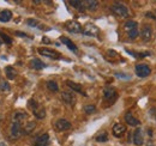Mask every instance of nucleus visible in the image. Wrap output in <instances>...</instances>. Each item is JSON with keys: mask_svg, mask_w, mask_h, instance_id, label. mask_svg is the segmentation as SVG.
<instances>
[{"mask_svg": "<svg viewBox=\"0 0 156 146\" xmlns=\"http://www.w3.org/2000/svg\"><path fill=\"white\" fill-rule=\"evenodd\" d=\"M124 29L127 34L129 38L131 40H136L138 35H139V30H138V23L136 20H127L125 24H124Z\"/></svg>", "mask_w": 156, "mask_h": 146, "instance_id": "1", "label": "nucleus"}, {"mask_svg": "<svg viewBox=\"0 0 156 146\" xmlns=\"http://www.w3.org/2000/svg\"><path fill=\"white\" fill-rule=\"evenodd\" d=\"M16 35L20 37H28V35L25 33H22V31H16Z\"/></svg>", "mask_w": 156, "mask_h": 146, "instance_id": "36", "label": "nucleus"}, {"mask_svg": "<svg viewBox=\"0 0 156 146\" xmlns=\"http://www.w3.org/2000/svg\"><path fill=\"white\" fill-rule=\"evenodd\" d=\"M61 99L64 101V103H66L69 106H75L76 102H77L76 96L72 92H62L61 93Z\"/></svg>", "mask_w": 156, "mask_h": 146, "instance_id": "10", "label": "nucleus"}, {"mask_svg": "<svg viewBox=\"0 0 156 146\" xmlns=\"http://www.w3.org/2000/svg\"><path fill=\"white\" fill-rule=\"evenodd\" d=\"M149 114H150V115H151V116L156 120V108H151V109L149 110Z\"/></svg>", "mask_w": 156, "mask_h": 146, "instance_id": "35", "label": "nucleus"}, {"mask_svg": "<svg viewBox=\"0 0 156 146\" xmlns=\"http://www.w3.org/2000/svg\"><path fill=\"white\" fill-rule=\"evenodd\" d=\"M70 5H71L73 9L80 11V12H83V11L85 10V2H84V1H80V0H71V1H70Z\"/></svg>", "mask_w": 156, "mask_h": 146, "instance_id": "17", "label": "nucleus"}, {"mask_svg": "<svg viewBox=\"0 0 156 146\" xmlns=\"http://www.w3.org/2000/svg\"><path fill=\"white\" fill-rule=\"evenodd\" d=\"M27 117H28V114H27V113L18 110V111H16L15 115H13V121H18V122H20V121L25 120Z\"/></svg>", "mask_w": 156, "mask_h": 146, "instance_id": "24", "label": "nucleus"}, {"mask_svg": "<svg viewBox=\"0 0 156 146\" xmlns=\"http://www.w3.org/2000/svg\"><path fill=\"white\" fill-rule=\"evenodd\" d=\"M111 10H112V12L118 16V17H129V9L124 5V4H121V2H114V4H112V6H111Z\"/></svg>", "mask_w": 156, "mask_h": 146, "instance_id": "2", "label": "nucleus"}, {"mask_svg": "<svg viewBox=\"0 0 156 146\" xmlns=\"http://www.w3.org/2000/svg\"><path fill=\"white\" fill-rule=\"evenodd\" d=\"M84 2H85V9H88L89 11H95L98 9V2L96 0H87Z\"/></svg>", "mask_w": 156, "mask_h": 146, "instance_id": "23", "label": "nucleus"}, {"mask_svg": "<svg viewBox=\"0 0 156 146\" xmlns=\"http://www.w3.org/2000/svg\"><path fill=\"white\" fill-rule=\"evenodd\" d=\"M127 53H130V54L132 55L133 57H136V59H143V57H145V56H150L151 53L150 52H145V53H135V52H132V50H130V49H125Z\"/></svg>", "mask_w": 156, "mask_h": 146, "instance_id": "25", "label": "nucleus"}, {"mask_svg": "<svg viewBox=\"0 0 156 146\" xmlns=\"http://www.w3.org/2000/svg\"><path fill=\"white\" fill-rule=\"evenodd\" d=\"M0 37H1V40L4 41V43H6V44H11V43H12V38L9 36L7 34L2 33V31H0Z\"/></svg>", "mask_w": 156, "mask_h": 146, "instance_id": "29", "label": "nucleus"}, {"mask_svg": "<svg viewBox=\"0 0 156 146\" xmlns=\"http://www.w3.org/2000/svg\"><path fill=\"white\" fill-rule=\"evenodd\" d=\"M28 107H29L31 110H35L39 108L40 104L35 101V99H29V102H28Z\"/></svg>", "mask_w": 156, "mask_h": 146, "instance_id": "30", "label": "nucleus"}, {"mask_svg": "<svg viewBox=\"0 0 156 146\" xmlns=\"http://www.w3.org/2000/svg\"><path fill=\"white\" fill-rule=\"evenodd\" d=\"M5 72H6L7 79H10V80H12V79H15V78L17 77V72H16V70H15L12 66H7V67L5 68Z\"/></svg>", "mask_w": 156, "mask_h": 146, "instance_id": "21", "label": "nucleus"}, {"mask_svg": "<svg viewBox=\"0 0 156 146\" xmlns=\"http://www.w3.org/2000/svg\"><path fill=\"white\" fill-rule=\"evenodd\" d=\"M66 29H67L70 33H72V34H79V33L83 31L82 25H80L78 22H76V20L67 22V23H66Z\"/></svg>", "mask_w": 156, "mask_h": 146, "instance_id": "9", "label": "nucleus"}, {"mask_svg": "<svg viewBox=\"0 0 156 146\" xmlns=\"http://www.w3.org/2000/svg\"><path fill=\"white\" fill-rule=\"evenodd\" d=\"M60 41H61V43H64L70 50H72V52H77L78 50L77 46H76L70 38H67V37H65V36H61L60 37Z\"/></svg>", "mask_w": 156, "mask_h": 146, "instance_id": "16", "label": "nucleus"}, {"mask_svg": "<svg viewBox=\"0 0 156 146\" xmlns=\"http://www.w3.org/2000/svg\"><path fill=\"white\" fill-rule=\"evenodd\" d=\"M132 141H133V144L137 145V146L143 145V143H144V138H143V132H142V129H140V128H137L136 130L133 132Z\"/></svg>", "mask_w": 156, "mask_h": 146, "instance_id": "11", "label": "nucleus"}, {"mask_svg": "<svg viewBox=\"0 0 156 146\" xmlns=\"http://www.w3.org/2000/svg\"><path fill=\"white\" fill-rule=\"evenodd\" d=\"M36 127V123L34 122V121H29L27 125H25V127H24V134H30L34 129Z\"/></svg>", "mask_w": 156, "mask_h": 146, "instance_id": "27", "label": "nucleus"}, {"mask_svg": "<svg viewBox=\"0 0 156 146\" xmlns=\"http://www.w3.org/2000/svg\"><path fill=\"white\" fill-rule=\"evenodd\" d=\"M115 77L119 79H131L130 74H124V73H115Z\"/></svg>", "mask_w": 156, "mask_h": 146, "instance_id": "34", "label": "nucleus"}, {"mask_svg": "<svg viewBox=\"0 0 156 146\" xmlns=\"http://www.w3.org/2000/svg\"><path fill=\"white\" fill-rule=\"evenodd\" d=\"M33 114H34V115H35V117H36V119H39V120L46 117V110H44L43 107H39L37 109L33 110Z\"/></svg>", "mask_w": 156, "mask_h": 146, "instance_id": "22", "label": "nucleus"}, {"mask_svg": "<svg viewBox=\"0 0 156 146\" xmlns=\"http://www.w3.org/2000/svg\"><path fill=\"white\" fill-rule=\"evenodd\" d=\"M30 66L34 68V70H42L46 67V65L40 60V59H33L30 61Z\"/></svg>", "mask_w": 156, "mask_h": 146, "instance_id": "20", "label": "nucleus"}, {"mask_svg": "<svg viewBox=\"0 0 156 146\" xmlns=\"http://www.w3.org/2000/svg\"><path fill=\"white\" fill-rule=\"evenodd\" d=\"M112 132H113V135H114L115 138H121V137L126 133V127H125V125H122V123H115V125L113 126Z\"/></svg>", "mask_w": 156, "mask_h": 146, "instance_id": "12", "label": "nucleus"}, {"mask_svg": "<svg viewBox=\"0 0 156 146\" xmlns=\"http://www.w3.org/2000/svg\"><path fill=\"white\" fill-rule=\"evenodd\" d=\"M27 24H28L29 26H31V28H36V26L39 25V22H37L36 19H28V20H27Z\"/></svg>", "mask_w": 156, "mask_h": 146, "instance_id": "33", "label": "nucleus"}, {"mask_svg": "<svg viewBox=\"0 0 156 146\" xmlns=\"http://www.w3.org/2000/svg\"><path fill=\"white\" fill-rule=\"evenodd\" d=\"M42 42H43V43H49L51 41H49V38H47V37H43V38H42Z\"/></svg>", "mask_w": 156, "mask_h": 146, "instance_id": "38", "label": "nucleus"}, {"mask_svg": "<svg viewBox=\"0 0 156 146\" xmlns=\"http://www.w3.org/2000/svg\"><path fill=\"white\" fill-rule=\"evenodd\" d=\"M48 143H49V135H48L47 133H44V134L39 135V137L35 139L34 146H47Z\"/></svg>", "mask_w": 156, "mask_h": 146, "instance_id": "14", "label": "nucleus"}, {"mask_svg": "<svg viewBox=\"0 0 156 146\" xmlns=\"http://www.w3.org/2000/svg\"><path fill=\"white\" fill-rule=\"evenodd\" d=\"M95 110H96V107L93 106V104H89V106H85L84 107V111L87 114H93V113H95Z\"/></svg>", "mask_w": 156, "mask_h": 146, "instance_id": "32", "label": "nucleus"}, {"mask_svg": "<svg viewBox=\"0 0 156 146\" xmlns=\"http://www.w3.org/2000/svg\"><path fill=\"white\" fill-rule=\"evenodd\" d=\"M1 44H2V41H1V40H0V46H1Z\"/></svg>", "mask_w": 156, "mask_h": 146, "instance_id": "41", "label": "nucleus"}, {"mask_svg": "<svg viewBox=\"0 0 156 146\" xmlns=\"http://www.w3.org/2000/svg\"><path fill=\"white\" fill-rule=\"evenodd\" d=\"M145 16H147L148 18H153L154 20H156V17L151 13V12H147V13H145Z\"/></svg>", "mask_w": 156, "mask_h": 146, "instance_id": "37", "label": "nucleus"}, {"mask_svg": "<svg viewBox=\"0 0 156 146\" xmlns=\"http://www.w3.org/2000/svg\"><path fill=\"white\" fill-rule=\"evenodd\" d=\"M82 33H83L84 35H87V36L96 37L98 35V33H100V30H98V28L95 24L88 23V24H85V26L83 28V31H82Z\"/></svg>", "mask_w": 156, "mask_h": 146, "instance_id": "7", "label": "nucleus"}, {"mask_svg": "<svg viewBox=\"0 0 156 146\" xmlns=\"http://www.w3.org/2000/svg\"><path fill=\"white\" fill-rule=\"evenodd\" d=\"M135 72H136L137 77H139V78H147L148 75H150L151 70L147 64H138L135 67Z\"/></svg>", "mask_w": 156, "mask_h": 146, "instance_id": "4", "label": "nucleus"}, {"mask_svg": "<svg viewBox=\"0 0 156 146\" xmlns=\"http://www.w3.org/2000/svg\"><path fill=\"white\" fill-rule=\"evenodd\" d=\"M10 84L7 82H0V91L4 92V91H10Z\"/></svg>", "mask_w": 156, "mask_h": 146, "instance_id": "31", "label": "nucleus"}, {"mask_svg": "<svg viewBox=\"0 0 156 146\" xmlns=\"http://www.w3.org/2000/svg\"><path fill=\"white\" fill-rule=\"evenodd\" d=\"M0 121H1V117H0Z\"/></svg>", "mask_w": 156, "mask_h": 146, "instance_id": "42", "label": "nucleus"}, {"mask_svg": "<svg viewBox=\"0 0 156 146\" xmlns=\"http://www.w3.org/2000/svg\"><path fill=\"white\" fill-rule=\"evenodd\" d=\"M0 146H6V145H5L4 143H0Z\"/></svg>", "mask_w": 156, "mask_h": 146, "instance_id": "40", "label": "nucleus"}, {"mask_svg": "<svg viewBox=\"0 0 156 146\" xmlns=\"http://www.w3.org/2000/svg\"><path fill=\"white\" fill-rule=\"evenodd\" d=\"M66 85L71 89V90H73L75 92H79V93H82V95H84V96H87L84 92L82 91V86L77 84V83H75V82H71V80H66Z\"/></svg>", "mask_w": 156, "mask_h": 146, "instance_id": "19", "label": "nucleus"}, {"mask_svg": "<svg viewBox=\"0 0 156 146\" xmlns=\"http://www.w3.org/2000/svg\"><path fill=\"white\" fill-rule=\"evenodd\" d=\"M39 53L46 57H49V59H53V60H59L61 59V55L59 52L54 50V49H51V48H46V47H40L39 49Z\"/></svg>", "mask_w": 156, "mask_h": 146, "instance_id": "3", "label": "nucleus"}, {"mask_svg": "<svg viewBox=\"0 0 156 146\" xmlns=\"http://www.w3.org/2000/svg\"><path fill=\"white\" fill-rule=\"evenodd\" d=\"M148 134H149V135H153V130H151V129H149V132H148Z\"/></svg>", "mask_w": 156, "mask_h": 146, "instance_id": "39", "label": "nucleus"}, {"mask_svg": "<svg viewBox=\"0 0 156 146\" xmlns=\"http://www.w3.org/2000/svg\"><path fill=\"white\" fill-rule=\"evenodd\" d=\"M24 133V129L22 128V123L18 121H13L11 123V127H10V134L12 138H20L22 137V134Z\"/></svg>", "mask_w": 156, "mask_h": 146, "instance_id": "5", "label": "nucleus"}, {"mask_svg": "<svg viewBox=\"0 0 156 146\" xmlns=\"http://www.w3.org/2000/svg\"><path fill=\"white\" fill-rule=\"evenodd\" d=\"M55 128L59 132H64V130H67V129L71 128V123L66 119H59L55 122Z\"/></svg>", "mask_w": 156, "mask_h": 146, "instance_id": "13", "label": "nucleus"}, {"mask_svg": "<svg viewBox=\"0 0 156 146\" xmlns=\"http://www.w3.org/2000/svg\"><path fill=\"white\" fill-rule=\"evenodd\" d=\"M47 88H48V90H51V91H53V92H57L59 90L58 84H57L54 80H48V82H47Z\"/></svg>", "mask_w": 156, "mask_h": 146, "instance_id": "28", "label": "nucleus"}, {"mask_svg": "<svg viewBox=\"0 0 156 146\" xmlns=\"http://www.w3.org/2000/svg\"><path fill=\"white\" fill-rule=\"evenodd\" d=\"M12 18V12L10 10H4L0 12V22L1 23H7Z\"/></svg>", "mask_w": 156, "mask_h": 146, "instance_id": "18", "label": "nucleus"}, {"mask_svg": "<svg viewBox=\"0 0 156 146\" xmlns=\"http://www.w3.org/2000/svg\"><path fill=\"white\" fill-rule=\"evenodd\" d=\"M125 121L127 122V125H130V126H132V127H137V126H139V123H140V121L132 115L131 111H129V113L125 114Z\"/></svg>", "mask_w": 156, "mask_h": 146, "instance_id": "15", "label": "nucleus"}, {"mask_svg": "<svg viewBox=\"0 0 156 146\" xmlns=\"http://www.w3.org/2000/svg\"><path fill=\"white\" fill-rule=\"evenodd\" d=\"M103 97H105V99L106 101H115L118 97V93H117V90L114 89V88H112V86H106L105 89H103Z\"/></svg>", "mask_w": 156, "mask_h": 146, "instance_id": "8", "label": "nucleus"}, {"mask_svg": "<svg viewBox=\"0 0 156 146\" xmlns=\"http://www.w3.org/2000/svg\"><path fill=\"white\" fill-rule=\"evenodd\" d=\"M95 140L98 141V143H106L107 140H108V134H107V132H100L98 135H96V138H95Z\"/></svg>", "mask_w": 156, "mask_h": 146, "instance_id": "26", "label": "nucleus"}, {"mask_svg": "<svg viewBox=\"0 0 156 146\" xmlns=\"http://www.w3.org/2000/svg\"><path fill=\"white\" fill-rule=\"evenodd\" d=\"M140 37L144 42H149L153 38V28L149 24H144L140 30Z\"/></svg>", "mask_w": 156, "mask_h": 146, "instance_id": "6", "label": "nucleus"}]
</instances>
